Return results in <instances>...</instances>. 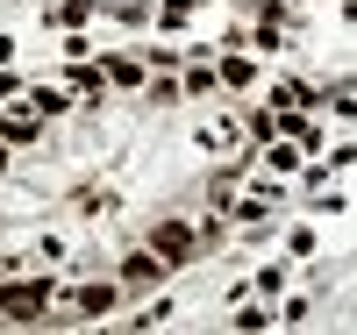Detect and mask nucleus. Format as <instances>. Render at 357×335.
<instances>
[{
  "label": "nucleus",
  "instance_id": "1",
  "mask_svg": "<svg viewBox=\"0 0 357 335\" xmlns=\"http://www.w3.org/2000/svg\"><path fill=\"white\" fill-rule=\"evenodd\" d=\"M50 307V279H8L0 286V314L8 321H36Z\"/></svg>",
  "mask_w": 357,
  "mask_h": 335
},
{
  "label": "nucleus",
  "instance_id": "2",
  "mask_svg": "<svg viewBox=\"0 0 357 335\" xmlns=\"http://www.w3.org/2000/svg\"><path fill=\"white\" fill-rule=\"evenodd\" d=\"M151 250H158L165 264H186V257H193V228H186V221H165V228L151 235Z\"/></svg>",
  "mask_w": 357,
  "mask_h": 335
},
{
  "label": "nucleus",
  "instance_id": "3",
  "mask_svg": "<svg viewBox=\"0 0 357 335\" xmlns=\"http://www.w3.org/2000/svg\"><path fill=\"white\" fill-rule=\"evenodd\" d=\"M158 271H165V257H158V250H136V257L122 264V279H129V286H158Z\"/></svg>",
  "mask_w": 357,
  "mask_h": 335
},
{
  "label": "nucleus",
  "instance_id": "4",
  "mask_svg": "<svg viewBox=\"0 0 357 335\" xmlns=\"http://www.w3.org/2000/svg\"><path fill=\"white\" fill-rule=\"evenodd\" d=\"M72 307H79V314H107V307H114V293H107V286H79V293H72Z\"/></svg>",
  "mask_w": 357,
  "mask_h": 335
},
{
  "label": "nucleus",
  "instance_id": "5",
  "mask_svg": "<svg viewBox=\"0 0 357 335\" xmlns=\"http://www.w3.org/2000/svg\"><path fill=\"white\" fill-rule=\"evenodd\" d=\"M29 136H36V121H29V114H8V121H0V143H29Z\"/></svg>",
  "mask_w": 357,
  "mask_h": 335
},
{
  "label": "nucleus",
  "instance_id": "6",
  "mask_svg": "<svg viewBox=\"0 0 357 335\" xmlns=\"http://www.w3.org/2000/svg\"><path fill=\"white\" fill-rule=\"evenodd\" d=\"M250 72H257L250 57H229V65H222V79H229V86H250Z\"/></svg>",
  "mask_w": 357,
  "mask_h": 335
}]
</instances>
